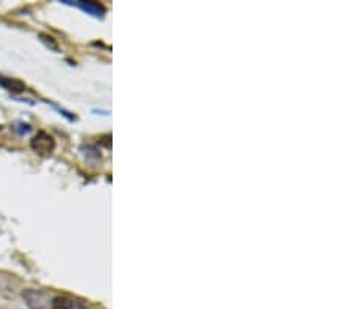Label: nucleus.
Listing matches in <instances>:
<instances>
[{
  "label": "nucleus",
  "mask_w": 352,
  "mask_h": 309,
  "mask_svg": "<svg viewBox=\"0 0 352 309\" xmlns=\"http://www.w3.org/2000/svg\"><path fill=\"white\" fill-rule=\"evenodd\" d=\"M30 147L36 155L39 156H49L54 153L57 142L54 139L52 135H49L47 132H38L30 141Z\"/></svg>",
  "instance_id": "f257e3e1"
},
{
  "label": "nucleus",
  "mask_w": 352,
  "mask_h": 309,
  "mask_svg": "<svg viewBox=\"0 0 352 309\" xmlns=\"http://www.w3.org/2000/svg\"><path fill=\"white\" fill-rule=\"evenodd\" d=\"M22 300L30 309H45V300L39 290L35 289H24L22 290Z\"/></svg>",
  "instance_id": "f03ea898"
},
{
  "label": "nucleus",
  "mask_w": 352,
  "mask_h": 309,
  "mask_svg": "<svg viewBox=\"0 0 352 309\" xmlns=\"http://www.w3.org/2000/svg\"><path fill=\"white\" fill-rule=\"evenodd\" d=\"M0 86L13 94H21L27 89V85L24 81L18 78H11V77H2V75H0Z\"/></svg>",
  "instance_id": "7ed1b4c3"
},
{
  "label": "nucleus",
  "mask_w": 352,
  "mask_h": 309,
  "mask_svg": "<svg viewBox=\"0 0 352 309\" xmlns=\"http://www.w3.org/2000/svg\"><path fill=\"white\" fill-rule=\"evenodd\" d=\"M74 5H77L78 8H82L88 14L94 16V18H104L105 13H107L105 7L97 4V2H75Z\"/></svg>",
  "instance_id": "20e7f679"
},
{
  "label": "nucleus",
  "mask_w": 352,
  "mask_h": 309,
  "mask_svg": "<svg viewBox=\"0 0 352 309\" xmlns=\"http://www.w3.org/2000/svg\"><path fill=\"white\" fill-rule=\"evenodd\" d=\"M74 300L68 295H58L52 300L51 309H72Z\"/></svg>",
  "instance_id": "39448f33"
},
{
  "label": "nucleus",
  "mask_w": 352,
  "mask_h": 309,
  "mask_svg": "<svg viewBox=\"0 0 352 309\" xmlns=\"http://www.w3.org/2000/svg\"><path fill=\"white\" fill-rule=\"evenodd\" d=\"M39 38H41V41H42L47 47H49V48H52V50H58V44H57V41H55L52 36L45 35V33H41Z\"/></svg>",
  "instance_id": "423d86ee"
},
{
  "label": "nucleus",
  "mask_w": 352,
  "mask_h": 309,
  "mask_svg": "<svg viewBox=\"0 0 352 309\" xmlns=\"http://www.w3.org/2000/svg\"><path fill=\"white\" fill-rule=\"evenodd\" d=\"M72 309H92V307H88L86 304H83V303H75L74 301V307Z\"/></svg>",
  "instance_id": "0eeeda50"
}]
</instances>
